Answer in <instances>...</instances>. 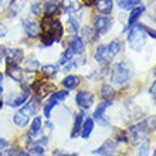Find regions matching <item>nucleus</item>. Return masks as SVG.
Listing matches in <instances>:
<instances>
[{
	"label": "nucleus",
	"instance_id": "1",
	"mask_svg": "<svg viewBox=\"0 0 156 156\" xmlns=\"http://www.w3.org/2000/svg\"><path fill=\"white\" fill-rule=\"evenodd\" d=\"M62 34H64V27H62L61 21L58 19H54V17L44 16L43 24H41V33H40L43 45H45V47L53 45V43L61 40Z\"/></svg>",
	"mask_w": 156,
	"mask_h": 156
},
{
	"label": "nucleus",
	"instance_id": "2",
	"mask_svg": "<svg viewBox=\"0 0 156 156\" xmlns=\"http://www.w3.org/2000/svg\"><path fill=\"white\" fill-rule=\"evenodd\" d=\"M133 77V67L129 61L123 60V61L116 62L111 70V82L114 85H125L129 82Z\"/></svg>",
	"mask_w": 156,
	"mask_h": 156
},
{
	"label": "nucleus",
	"instance_id": "3",
	"mask_svg": "<svg viewBox=\"0 0 156 156\" xmlns=\"http://www.w3.org/2000/svg\"><path fill=\"white\" fill-rule=\"evenodd\" d=\"M121 48H122V44H121L119 40H112L108 44L98 45L94 54L95 61L99 62V64H108V62H111L118 55Z\"/></svg>",
	"mask_w": 156,
	"mask_h": 156
},
{
	"label": "nucleus",
	"instance_id": "4",
	"mask_svg": "<svg viewBox=\"0 0 156 156\" xmlns=\"http://www.w3.org/2000/svg\"><path fill=\"white\" fill-rule=\"evenodd\" d=\"M146 33H145L144 24H135L133 27L129 29V34H128V44L132 50L135 51H142L146 44Z\"/></svg>",
	"mask_w": 156,
	"mask_h": 156
},
{
	"label": "nucleus",
	"instance_id": "5",
	"mask_svg": "<svg viewBox=\"0 0 156 156\" xmlns=\"http://www.w3.org/2000/svg\"><path fill=\"white\" fill-rule=\"evenodd\" d=\"M92 26H94V31L98 34V36H104V34H107L108 31L111 30L112 20L108 16H101V14H99V16L94 17Z\"/></svg>",
	"mask_w": 156,
	"mask_h": 156
},
{
	"label": "nucleus",
	"instance_id": "6",
	"mask_svg": "<svg viewBox=\"0 0 156 156\" xmlns=\"http://www.w3.org/2000/svg\"><path fill=\"white\" fill-rule=\"evenodd\" d=\"M94 99H95V97L91 91H78L77 97H75L77 105L81 109H90L94 105Z\"/></svg>",
	"mask_w": 156,
	"mask_h": 156
},
{
	"label": "nucleus",
	"instance_id": "7",
	"mask_svg": "<svg viewBox=\"0 0 156 156\" xmlns=\"http://www.w3.org/2000/svg\"><path fill=\"white\" fill-rule=\"evenodd\" d=\"M92 153L101 156H115L116 155V142L112 139H107L98 149L92 151Z\"/></svg>",
	"mask_w": 156,
	"mask_h": 156
},
{
	"label": "nucleus",
	"instance_id": "8",
	"mask_svg": "<svg viewBox=\"0 0 156 156\" xmlns=\"http://www.w3.org/2000/svg\"><path fill=\"white\" fill-rule=\"evenodd\" d=\"M148 131H149L148 123L145 121V122H139V123H136V125L129 128V135H131V138L133 139V142H138V140H140L145 135H146Z\"/></svg>",
	"mask_w": 156,
	"mask_h": 156
},
{
	"label": "nucleus",
	"instance_id": "9",
	"mask_svg": "<svg viewBox=\"0 0 156 156\" xmlns=\"http://www.w3.org/2000/svg\"><path fill=\"white\" fill-rule=\"evenodd\" d=\"M30 98V88H24L21 91L19 95L13 97V98H9L7 99V105L9 107H13V108H17V107H23Z\"/></svg>",
	"mask_w": 156,
	"mask_h": 156
},
{
	"label": "nucleus",
	"instance_id": "10",
	"mask_svg": "<svg viewBox=\"0 0 156 156\" xmlns=\"http://www.w3.org/2000/svg\"><path fill=\"white\" fill-rule=\"evenodd\" d=\"M23 29H24V33L29 38H36L41 33V26L38 24L37 21H33V20L23 21Z\"/></svg>",
	"mask_w": 156,
	"mask_h": 156
},
{
	"label": "nucleus",
	"instance_id": "11",
	"mask_svg": "<svg viewBox=\"0 0 156 156\" xmlns=\"http://www.w3.org/2000/svg\"><path fill=\"white\" fill-rule=\"evenodd\" d=\"M38 108H40V98H38V97H33V98L29 99V101L23 105L20 112H23L24 115H27L30 118V116H33L37 114Z\"/></svg>",
	"mask_w": 156,
	"mask_h": 156
},
{
	"label": "nucleus",
	"instance_id": "12",
	"mask_svg": "<svg viewBox=\"0 0 156 156\" xmlns=\"http://www.w3.org/2000/svg\"><path fill=\"white\" fill-rule=\"evenodd\" d=\"M68 44H70L68 48H70L71 51H73V54H75V55H81V54H84V51H85V43H84V40H82L80 36H77V34L70 38Z\"/></svg>",
	"mask_w": 156,
	"mask_h": 156
},
{
	"label": "nucleus",
	"instance_id": "13",
	"mask_svg": "<svg viewBox=\"0 0 156 156\" xmlns=\"http://www.w3.org/2000/svg\"><path fill=\"white\" fill-rule=\"evenodd\" d=\"M24 60V51L21 48H6V61L12 64H20Z\"/></svg>",
	"mask_w": 156,
	"mask_h": 156
},
{
	"label": "nucleus",
	"instance_id": "14",
	"mask_svg": "<svg viewBox=\"0 0 156 156\" xmlns=\"http://www.w3.org/2000/svg\"><path fill=\"white\" fill-rule=\"evenodd\" d=\"M145 13V7L140 4V6H138V7L132 9L131 10V14H129V17H128V21H126V27H125V33H126V30H129L131 27H133V26L138 23V20L140 19V16Z\"/></svg>",
	"mask_w": 156,
	"mask_h": 156
},
{
	"label": "nucleus",
	"instance_id": "15",
	"mask_svg": "<svg viewBox=\"0 0 156 156\" xmlns=\"http://www.w3.org/2000/svg\"><path fill=\"white\" fill-rule=\"evenodd\" d=\"M94 3L101 16H109L114 10V0H95Z\"/></svg>",
	"mask_w": 156,
	"mask_h": 156
},
{
	"label": "nucleus",
	"instance_id": "16",
	"mask_svg": "<svg viewBox=\"0 0 156 156\" xmlns=\"http://www.w3.org/2000/svg\"><path fill=\"white\" fill-rule=\"evenodd\" d=\"M6 73H7V75L12 78L13 81H16V82L23 81V68H21L19 64L7 62V70H6Z\"/></svg>",
	"mask_w": 156,
	"mask_h": 156
},
{
	"label": "nucleus",
	"instance_id": "17",
	"mask_svg": "<svg viewBox=\"0 0 156 156\" xmlns=\"http://www.w3.org/2000/svg\"><path fill=\"white\" fill-rule=\"evenodd\" d=\"M60 6H61V4H60L58 0H47L44 3L43 10H44L47 17H54L58 13V10H60Z\"/></svg>",
	"mask_w": 156,
	"mask_h": 156
},
{
	"label": "nucleus",
	"instance_id": "18",
	"mask_svg": "<svg viewBox=\"0 0 156 156\" xmlns=\"http://www.w3.org/2000/svg\"><path fill=\"white\" fill-rule=\"evenodd\" d=\"M40 131H41V118L40 116H36V118L33 119V123H31V128H30V131H29V135H27L29 142L30 140L37 139Z\"/></svg>",
	"mask_w": 156,
	"mask_h": 156
},
{
	"label": "nucleus",
	"instance_id": "19",
	"mask_svg": "<svg viewBox=\"0 0 156 156\" xmlns=\"http://www.w3.org/2000/svg\"><path fill=\"white\" fill-rule=\"evenodd\" d=\"M94 126H95V121L92 118H87L84 119V122H82V128H81V135L84 139H88L94 131Z\"/></svg>",
	"mask_w": 156,
	"mask_h": 156
},
{
	"label": "nucleus",
	"instance_id": "20",
	"mask_svg": "<svg viewBox=\"0 0 156 156\" xmlns=\"http://www.w3.org/2000/svg\"><path fill=\"white\" fill-rule=\"evenodd\" d=\"M80 82H81L80 77L70 74V75H67V77L62 80L61 84H62V87H64L67 91H71V90H75V88L80 85Z\"/></svg>",
	"mask_w": 156,
	"mask_h": 156
},
{
	"label": "nucleus",
	"instance_id": "21",
	"mask_svg": "<svg viewBox=\"0 0 156 156\" xmlns=\"http://www.w3.org/2000/svg\"><path fill=\"white\" fill-rule=\"evenodd\" d=\"M82 122H84V112H80L74 118V126H73V131H71V138H77V136L81 135Z\"/></svg>",
	"mask_w": 156,
	"mask_h": 156
},
{
	"label": "nucleus",
	"instance_id": "22",
	"mask_svg": "<svg viewBox=\"0 0 156 156\" xmlns=\"http://www.w3.org/2000/svg\"><path fill=\"white\" fill-rule=\"evenodd\" d=\"M62 7L66 12L74 14L81 9V3H80V0H62Z\"/></svg>",
	"mask_w": 156,
	"mask_h": 156
},
{
	"label": "nucleus",
	"instance_id": "23",
	"mask_svg": "<svg viewBox=\"0 0 156 156\" xmlns=\"http://www.w3.org/2000/svg\"><path fill=\"white\" fill-rule=\"evenodd\" d=\"M80 37L84 40V43H92V41L97 40V36H95L94 29H91L90 26H85L81 29V36Z\"/></svg>",
	"mask_w": 156,
	"mask_h": 156
},
{
	"label": "nucleus",
	"instance_id": "24",
	"mask_svg": "<svg viewBox=\"0 0 156 156\" xmlns=\"http://www.w3.org/2000/svg\"><path fill=\"white\" fill-rule=\"evenodd\" d=\"M101 97L104 98V101H111L115 98V90H114V87L109 85V84H104L101 87Z\"/></svg>",
	"mask_w": 156,
	"mask_h": 156
},
{
	"label": "nucleus",
	"instance_id": "25",
	"mask_svg": "<svg viewBox=\"0 0 156 156\" xmlns=\"http://www.w3.org/2000/svg\"><path fill=\"white\" fill-rule=\"evenodd\" d=\"M29 121H30V118L27 115H24L23 112H16L14 115H13V123L14 125H17V126H20V128H24V126H27L29 125Z\"/></svg>",
	"mask_w": 156,
	"mask_h": 156
},
{
	"label": "nucleus",
	"instance_id": "26",
	"mask_svg": "<svg viewBox=\"0 0 156 156\" xmlns=\"http://www.w3.org/2000/svg\"><path fill=\"white\" fill-rule=\"evenodd\" d=\"M116 4L122 10H132L140 6V0H116Z\"/></svg>",
	"mask_w": 156,
	"mask_h": 156
},
{
	"label": "nucleus",
	"instance_id": "27",
	"mask_svg": "<svg viewBox=\"0 0 156 156\" xmlns=\"http://www.w3.org/2000/svg\"><path fill=\"white\" fill-rule=\"evenodd\" d=\"M40 67H41L40 62H38V60L36 57H30V58H27V60L24 61V70L30 71V73L37 71Z\"/></svg>",
	"mask_w": 156,
	"mask_h": 156
},
{
	"label": "nucleus",
	"instance_id": "28",
	"mask_svg": "<svg viewBox=\"0 0 156 156\" xmlns=\"http://www.w3.org/2000/svg\"><path fill=\"white\" fill-rule=\"evenodd\" d=\"M112 105L111 101H104V102H101L98 105V107L95 108V112H94V119L98 118V116H104L105 115V111H107L108 108Z\"/></svg>",
	"mask_w": 156,
	"mask_h": 156
},
{
	"label": "nucleus",
	"instance_id": "29",
	"mask_svg": "<svg viewBox=\"0 0 156 156\" xmlns=\"http://www.w3.org/2000/svg\"><path fill=\"white\" fill-rule=\"evenodd\" d=\"M24 4H26V0H12V3H10V7H12L10 16H17L21 12V9L24 7Z\"/></svg>",
	"mask_w": 156,
	"mask_h": 156
},
{
	"label": "nucleus",
	"instance_id": "30",
	"mask_svg": "<svg viewBox=\"0 0 156 156\" xmlns=\"http://www.w3.org/2000/svg\"><path fill=\"white\" fill-rule=\"evenodd\" d=\"M41 71L45 77H54V75L58 73V66L55 64H45V66H41Z\"/></svg>",
	"mask_w": 156,
	"mask_h": 156
},
{
	"label": "nucleus",
	"instance_id": "31",
	"mask_svg": "<svg viewBox=\"0 0 156 156\" xmlns=\"http://www.w3.org/2000/svg\"><path fill=\"white\" fill-rule=\"evenodd\" d=\"M149 151H151V140L145 139L138 148V155L136 156H149Z\"/></svg>",
	"mask_w": 156,
	"mask_h": 156
},
{
	"label": "nucleus",
	"instance_id": "32",
	"mask_svg": "<svg viewBox=\"0 0 156 156\" xmlns=\"http://www.w3.org/2000/svg\"><path fill=\"white\" fill-rule=\"evenodd\" d=\"M68 27L71 29V31H73L74 36L80 31V21H78V19L75 16H73V14L68 17Z\"/></svg>",
	"mask_w": 156,
	"mask_h": 156
},
{
	"label": "nucleus",
	"instance_id": "33",
	"mask_svg": "<svg viewBox=\"0 0 156 156\" xmlns=\"http://www.w3.org/2000/svg\"><path fill=\"white\" fill-rule=\"evenodd\" d=\"M73 57H74V54H73V51H71L70 48L64 50L62 54H61V58H60V61H58V64H60V66H62V64H68L70 61H73Z\"/></svg>",
	"mask_w": 156,
	"mask_h": 156
},
{
	"label": "nucleus",
	"instance_id": "34",
	"mask_svg": "<svg viewBox=\"0 0 156 156\" xmlns=\"http://www.w3.org/2000/svg\"><path fill=\"white\" fill-rule=\"evenodd\" d=\"M53 156H78L77 153H67V152H62L61 149H55L53 152Z\"/></svg>",
	"mask_w": 156,
	"mask_h": 156
},
{
	"label": "nucleus",
	"instance_id": "35",
	"mask_svg": "<svg viewBox=\"0 0 156 156\" xmlns=\"http://www.w3.org/2000/svg\"><path fill=\"white\" fill-rule=\"evenodd\" d=\"M144 29H145V33H146V36H149V37H152L156 40V31L153 29H151V27H148V26L144 24Z\"/></svg>",
	"mask_w": 156,
	"mask_h": 156
},
{
	"label": "nucleus",
	"instance_id": "36",
	"mask_svg": "<svg viewBox=\"0 0 156 156\" xmlns=\"http://www.w3.org/2000/svg\"><path fill=\"white\" fill-rule=\"evenodd\" d=\"M12 3V0H0V10H4V9H7Z\"/></svg>",
	"mask_w": 156,
	"mask_h": 156
},
{
	"label": "nucleus",
	"instance_id": "37",
	"mask_svg": "<svg viewBox=\"0 0 156 156\" xmlns=\"http://www.w3.org/2000/svg\"><path fill=\"white\" fill-rule=\"evenodd\" d=\"M38 13H40V4H33V6H31V14H33V16H37Z\"/></svg>",
	"mask_w": 156,
	"mask_h": 156
},
{
	"label": "nucleus",
	"instance_id": "38",
	"mask_svg": "<svg viewBox=\"0 0 156 156\" xmlns=\"http://www.w3.org/2000/svg\"><path fill=\"white\" fill-rule=\"evenodd\" d=\"M6 34H7V27L3 23H0V37H6Z\"/></svg>",
	"mask_w": 156,
	"mask_h": 156
},
{
	"label": "nucleus",
	"instance_id": "39",
	"mask_svg": "<svg viewBox=\"0 0 156 156\" xmlns=\"http://www.w3.org/2000/svg\"><path fill=\"white\" fill-rule=\"evenodd\" d=\"M9 148V142L6 139H2L0 138V151H4V149Z\"/></svg>",
	"mask_w": 156,
	"mask_h": 156
},
{
	"label": "nucleus",
	"instance_id": "40",
	"mask_svg": "<svg viewBox=\"0 0 156 156\" xmlns=\"http://www.w3.org/2000/svg\"><path fill=\"white\" fill-rule=\"evenodd\" d=\"M149 92H151V95L156 99V80H155V82H153L152 85H151V88H149Z\"/></svg>",
	"mask_w": 156,
	"mask_h": 156
},
{
	"label": "nucleus",
	"instance_id": "41",
	"mask_svg": "<svg viewBox=\"0 0 156 156\" xmlns=\"http://www.w3.org/2000/svg\"><path fill=\"white\" fill-rule=\"evenodd\" d=\"M0 156H13V151L12 149H4V151H0Z\"/></svg>",
	"mask_w": 156,
	"mask_h": 156
},
{
	"label": "nucleus",
	"instance_id": "42",
	"mask_svg": "<svg viewBox=\"0 0 156 156\" xmlns=\"http://www.w3.org/2000/svg\"><path fill=\"white\" fill-rule=\"evenodd\" d=\"M3 60H6V48L0 45V62L3 61Z\"/></svg>",
	"mask_w": 156,
	"mask_h": 156
},
{
	"label": "nucleus",
	"instance_id": "43",
	"mask_svg": "<svg viewBox=\"0 0 156 156\" xmlns=\"http://www.w3.org/2000/svg\"><path fill=\"white\" fill-rule=\"evenodd\" d=\"M3 80H4V75L0 73V94H3Z\"/></svg>",
	"mask_w": 156,
	"mask_h": 156
},
{
	"label": "nucleus",
	"instance_id": "44",
	"mask_svg": "<svg viewBox=\"0 0 156 156\" xmlns=\"http://www.w3.org/2000/svg\"><path fill=\"white\" fill-rule=\"evenodd\" d=\"M16 156H31L29 152H26V151H19V152L16 153Z\"/></svg>",
	"mask_w": 156,
	"mask_h": 156
},
{
	"label": "nucleus",
	"instance_id": "45",
	"mask_svg": "<svg viewBox=\"0 0 156 156\" xmlns=\"http://www.w3.org/2000/svg\"><path fill=\"white\" fill-rule=\"evenodd\" d=\"M2 105H3V101H0V108H2Z\"/></svg>",
	"mask_w": 156,
	"mask_h": 156
},
{
	"label": "nucleus",
	"instance_id": "46",
	"mask_svg": "<svg viewBox=\"0 0 156 156\" xmlns=\"http://www.w3.org/2000/svg\"><path fill=\"white\" fill-rule=\"evenodd\" d=\"M153 156H156V149H155V152H153Z\"/></svg>",
	"mask_w": 156,
	"mask_h": 156
}]
</instances>
